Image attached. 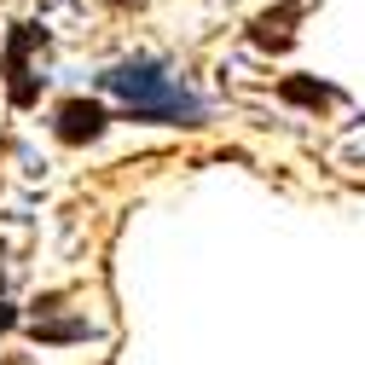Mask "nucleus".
Wrapping results in <instances>:
<instances>
[{
	"label": "nucleus",
	"instance_id": "obj_6",
	"mask_svg": "<svg viewBox=\"0 0 365 365\" xmlns=\"http://www.w3.org/2000/svg\"><path fill=\"white\" fill-rule=\"evenodd\" d=\"M279 93H284L290 105H313V110H319V105H336V93H331V87H319V81H302V76H290V81L279 87Z\"/></svg>",
	"mask_w": 365,
	"mask_h": 365
},
{
	"label": "nucleus",
	"instance_id": "obj_4",
	"mask_svg": "<svg viewBox=\"0 0 365 365\" xmlns=\"http://www.w3.org/2000/svg\"><path fill=\"white\" fill-rule=\"evenodd\" d=\"M307 6H313V0H284L279 12H261L255 29H250V41H255V47H267V53H284V47H290V24H296Z\"/></svg>",
	"mask_w": 365,
	"mask_h": 365
},
{
	"label": "nucleus",
	"instance_id": "obj_8",
	"mask_svg": "<svg viewBox=\"0 0 365 365\" xmlns=\"http://www.w3.org/2000/svg\"><path fill=\"white\" fill-rule=\"evenodd\" d=\"M0 290H6V267H0Z\"/></svg>",
	"mask_w": 365,
	"mask_h": 365
},
{
	"label": "nucleus",
	"instance_id": "obj_7",
	"mask_svg": "<svg viewBox=\"0 0 365 365\" xmlns=\"http://www.w3.org/2000/svg\"><path fill=\"white\" fill-rule=\"evenodd\" d=\"M12 325H18V307H12V302H0V336H6Z\"/></svg>",
	"mask_w": 365,
	"mask_h": 365
},
{
	"label": "nucleus",
	"instance_id": "obj_3",
	"mask_svg": "<svg viewBox=\"0 0 365 365\" xmlns=\"http://www.w3.org/2000/svg\"><path fill=\"white\" fill-rule=\"evenodd\" d=\"M53 128H58V140H64V145H93L99 133L110 128V116H105V105H93V99H64Z\"/></svg>",
	"mask_w": 365,
	"mask_h": 365
},
{
	"label": "nucleus",
	"instance_id": "obj_5",
	"mask_svg": "<svg viewBox=\"0 0 365 365\" xmlns=\"http://www.w3.org/2000/svg\"><path fill=\"white\" fill-rule=\"evenodd\" d=\"M81 336H93L87 319H35V342H81Z\"/></svg>",
	"mask_w": 365,
	"mask_h": 365
},
{
	"label": "nucleus",
	"instance_id": "obj_2",
	"mask_svg": "<svg viewBox=\"0 0 365 365\" xmlns=\"http://www.w3.org/2000/svg\"><path fill=\"white\" fill-rule=\"evenodd\" d=\"M47 53V29H35V24H18L12 29V41H6V58H0V70H6V93H12V105L18 110H29L35 99H41V81L29 76V53Z\"/></svg>",
	"mask_w": 365,
	"mask_h": 365
},
{
	"label": "nucleus",
	"instance_id": "obj_1",
	"mask_svg": "<svg viewBox=\"0 0 365 365\" xmlns=\"http://www.w3.org/2000/svg\"><path fill=\"white\" fill-rule=\"evenodd\" d=\"M105 93H116L128 105V116H140V122H174V128H197L203 122V99L186 93L163 64L151 58H128V64H110L99 76Z\"/></svg>",
	"mask_w": 365,
	"mask_h": 365
}]
</instances>
